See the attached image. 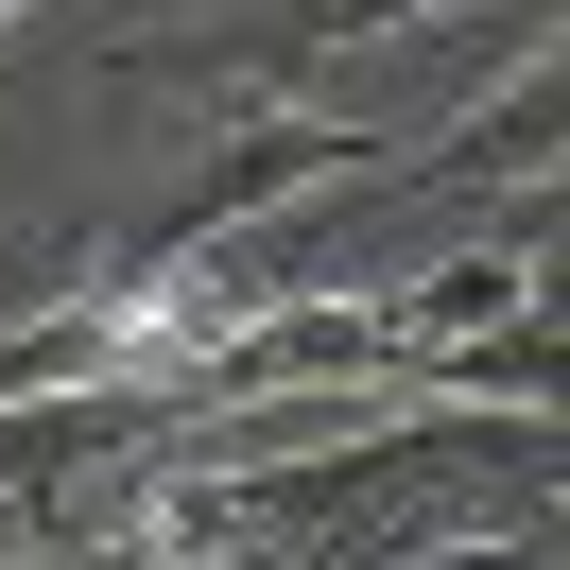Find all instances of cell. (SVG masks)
Listing matches in <instances>:
<instances>
[{"label": "cell", "mask_w": 570, "mask_h": 570, "mask_svg": "<svg viewBox=\"0 0 570 570\" xmlns=\"http://www.w3.org/2000/svg\"><path fill=\"white\" fill-rule=\"evenodd\" d=\"M397 18H450V0H277L259 36H121L105 87H208V70H312V52H363Z\"/></svg>", "instance_id": "6da1fadb"}]
</instances>
